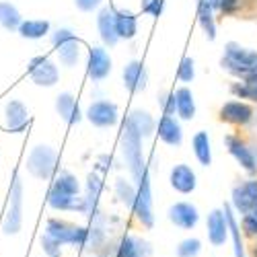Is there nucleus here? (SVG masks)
Here are the masks:
<instances>
[{"label":"nucleus","instance_id":"f257e3e1","mask_svg":"<svg viewBox=\"0 0 257 257\" xmlns=\"http://www.w3.org/2000/svg\"><path fill=\"white\" fill-rule=\"evenodd\" d=\"M220 68L234 76L239 82L257 80V50L245 48L237 41H228L222 50Z\"/></svg>","mask_w":257,"mask_h":257},{"label":"nucleus","instance_id":"f03ea898","mask_svg":"<svg viewBox=\"0 0 257 257\" xmlns=\"http://www.w3.org/2000/svg\"><path fill=\"white\" fill-rule=\"evenodd\" d=\"M121 155H123L127 171H130L132 181L138 183L142 179V175L148 171V165L142 155V136L138 134V130L130 123L127 117H125L123 130H121Z\"/></svg>","mask_w":257,"mask_h":257},{"label":"nucleus","instance_id":"7ed1b4c3","mask_svg":"<svg viewBox=\"0 0 257 257\" xmlns=\"http://www.w3.org/2000/svg\"><path fill=\"white\" fill-rule=\"evenodd\" d=\"M46 234L60 245H74V247H87L91 239V230L87 226H78L60 218H50L46 222Z\"/></svg>","mask_w":257,"mask_h":257},{"label":"nucleus","instance_id":"20e7f679","mask_svg":"<svg viewBox=\"0 0 257 257\" xmlns=\"http://www.w3.org/2000/svg\"><path fill=\"white\" fill-rule=\"evenodd\" d=\"M134 216L144 228L155 226V210H153V189H151V173L142 175V179L136 183V200H134Z\"/></svg>","mask_w":257,"mask_h":257},{"label":"nucleus","instance_id":"39448f33","mask_svg":"<svg viewBox=\"0 0 257 257\" xmlns=\"http://www.w3.org/2000/svg\"><path fill=\"white\" fill-rule=\"evenodd\" d=\"M58 165V153L52 146H35L29 159H27V169L29 173L37 179H50Z\"/></svg>","mask_w":257,"mask_h":257},{"label":"nucleus","instance_id":"423d86ee","mask_svg":"<svg viewBox=\"0 0 257 257\" xmlns=\"http://www.w3.org/2000/svg\"><path fill=\"white\" fill-rule=\"evenodd\" d=\"M52 39H54L56 54L62 62V66L74 68L80 60V41L76 39V35L70 29H58Z\"/></svg>","mask_w":257,"mask_h":257},{"label":"nucleus","instance_id":"0eeeda50","mask_svg":"<svg viewBox=\"0 0 257 257\" xmlns=\"http://www.w3.org/2000/svg\"><path fill=\"white\" fill-rule=\"evenodd\" d=\"M84 117L95 127H113L119 121V107L109 99H99L87 107Z\"/></svg>","mask_w":257,"mask_h":257},{"label":"nucleus","instance_id":"6e6552de","mask_svg":"<svg viewBox=\"0 0 257 257\" xmlns=\"http://www.w3.org/2000/svg\"><path fill=\"white\" fill-rule=\"evenodd\" d=\"M230 208L234 212H239L241 216L243 214L257 212V179H247L232 187Z\"/></svg>","mask_w":257,"mask_h":257},{"label":"nucleus","instance_id":"1a4fd4ad","mask_svg":"<svg viewBox=\"0 0 257 257\" xmlns=\"http://www.w3.org/2000/svg\"><path fill=\"white\" fill-rule=\"evenodd\" d=\"M11 202H9V210L5 216V232L7 234H17L23 224V185H21L19 177H15V183L11 187Z\"/></svg>","mask_w":257,"mask_h":257},{"label":"nucleus","instance_id":"9d476101","mask_svg":"<svg viewBox=\"0 0 257 257\" xmlns=\"http://www.w3.org/2000/svg\"><path fill=\"white\" fill-rule=\"evenodd\" d=\"M224 146L228 155L239 163L241 169H245L249 175L257 173V159L253 155V151L249 148V144L245 140H241V136H234V134H226L224 136Z\"/></svg>","mask_w":257,"mask_h":257},{"label":"nucleus","instance_id":"9b49d317","mask_svg":"<svg viewBox=\"0 0 257 257\" xmlns=\"http://www.w3.org/2000/svg\"><path fill=\"white\" fill-rule=\"evenodd\" d=\"M29 78L37 84V87H54L60 80V70L58 66L46 56H37L29 62Z\"/></svg>","mask_w":257,"mask_h":257},{"label":"nucleus","instance_id":"f8f14e48","mask_svg":"<svg viewBox=\"0 0 257 257\" xmlns=\"http://www.w3.org/2000/svg\"><path fill=\"white\" fill-rule=\"evenodd\" d=\"M167 218L171 224H175L181 230H191L200 222V210L191 202H175L173 206H169Z\"/></svg>","mask_w":257,"mask_h":257},{"label":"nucleus","instance_id":"ddd939ff","mask_svg":"<svg viewBox=\"0 0 257 257\" xmlns=\"http://www.w3.org/2000/svg\"><path fill=\"white\" fill-rule=\"evenodd\" d=\"M206 232H208V241L212 247H222L226 243V239L230 237V230H228V220H226L224 208H212L208 212Z\"/></svg>","mask_w":257,"mask_h":257},{"label":"nucleus","instance_id":"4468645a","mask_svg":"<svg viewBox=\"0 0 257 257\" xmlns=\"http://www.w3.org/2000/svg\"><path fill=\"white\" fill-rule=\"evenodd\" d=\"M111 74V56L103 46H93L87 58V76L93 82H101Z\"/></svg>","mask_w":257,"mask_h":257},{"label":"nucleus","instance_id":"2eb2a0df","mask_svg":"<svg viewBox=\"0 0 257 257\" xmlns=\"http://www.w3.org/2000/svg\"><path fill=\"white\" fill-rule=\"evenodd\" d=\"M169 183L171 187H173L177 194H194L196 187H198V175H196V171L191 169L189 165L185 163H179L175 165L173 169H171V173H169Z\"/></svg>","mask_w":257,"mask_h":257},{"label":"nucleus","instance_id":"dca6fc26","mask_svg":"<svg viewBox=\"0 0 257 257\" xmlns=\"http://www.w3.org/2000/svg\"><path fill=\"white\" fill-rule=\"evenodd\" d=\"M253 115H255L253 107L245 101H226L218 111L220 121L232 123V125H247L253 119Z\"/></svg>","mask_w":257,"mask_h":257},{"label":"nucleus","instance_id":"f3484780","mask_svg":"<svg viewBox=\"0 0 257 257\" xmlns=\"http://www.w3.org/2000/svg\"><path fill=\"white\" fill-rule=\"evenodd\" d=\"M121 78H123V87L130 93H142L148 84V72L146 66L140 60H130L121 70Z\"/></svg>","mask_w":257,"mask_h":257},{"label":"nucleus","instance_id":"a211bd4d","mask_svg":"<svg viewBox=\"0 0 257 257\" xmlns=\"http://www.w3.org/2000/svg\"><path fill=\"white\" fill-rule=\"evenodd\" d=\"M157 136L167 146H173V148L181 146L183 144V127H181L179 119L175 115L163 113L161 119H159V123H157Z\"/></svg>","mask_w":257,"mask_h":257},{"label":"nucleus","instance_id":"6ab92c4d","mask_svg":"<svg viewBox=\"0 0 257 257\" xmlns=\"http://www.w3.org/2000/svg\"><path fill=\"white\" fill-rule=\"evenodd\" d=\"M97 29L99 37L105 48H115L117 46V31H115V11L111 7H103L97 15Z\"/></svg>","mask_w":257,"mask_h":257},{"label":"nucleus","instance_id":"aec40b11","mask_svg":"<svg viewBox=\"0 0 257 257\" xmlns=\"http://www.w3.org/2000/svg\"><path fill=\"white\" fill-rule=\"evenodd\" d=\"M5 119H7V130L19 134V132H23L29 123V111L19 99H11L5 109Z\"/></svg>","mask_w":257,"mask_h":257},{"label":"nucleus","instance_id":"412c9836","mask_svg":"<svg viewBox=\"0 0 257 257\" xmlns=\"http://www.w3.org/2000/svg\"><path fill=\"white\" fill-rule=\"evenodd\" d=\"M56 111H58V115L66 121V123H70V125H74V123H78L80 119H82V113H80V109H78V101H76V97L72 95V93H60L58 97H56Z\"/></svg>","mask_w":257,"mask_h":257},{"label":"nucleus","instance_id":"4be33fe9","mask_svg":"<svg viewBox=\"0 0 257 257\" xmlns=\"http://www.w3.org/2000/svg\"><path fill=\"white\" fill-rule=\"evenodd\" d=\"M175 95V113L183 121H191L196 117V99L189 87H177L173 91Z\"/></svg>","mask_w":257,"mask_h":257},{"label":"nucleus","instance_id":"5701e85b","mask_svg":"<svg viewBox=\"0 0 257 257\" xmlns=\"http://www.w3.org/2000/svg\"><path fill=\"white\" fill-rule=\"evenodd\" d=\"M115 31L119 39L130 41L138 35V17L132 11H115Z\"/></svg>","mask_w":257,"mask_h":257},{"label":"nucleus","instance_id":"b1692460","mask_svg":"<svg viewBox=\"0 0 257 257\" xmlns=\"http://www.w3.org/2000/svg\"><path fill=\"white\" fill-rule=\"evenodd\" d=\"M151 255V245L146 241L134 237V234H125L119 241L115 257H148Z\"/></svg>","mask_w":257,"mask_h":257},{"label":"nucleus","instance_id":"393cba45","mask_svg":"<svg viewBox=\"0 0 257 257\" xmlns=\"http://www.w3.org/2000/svg\"><path fill=\"white\" fill-rule=\"evenodd\" d=\"M191 151H194V157L202 167L212 165V142H210V134L206 130L196 132V136L191 138Z\"/></svg>","mask_w":257,"mask_h":257},{"label":"nucleus","instance_id":"a878e982","mask_svg":"<svg viewBox=\"0 0 257 257\" xmlns=\"http://www.w3.org/2000/svg\"><path fill=\"white\" fill-rule=\"evenodd\" d=\"M48 204L54 210L60 212H87V206H84V198L80 196H60V194H48Z\"/></svg>","mask_w":257,"mask_h":257},{"label":"nucleus","instance_id":"bb28decb","mask_svg":"<svg viewBox=\"0 0 257 257\" xmlns=\"http://www.w3.org/2000/svg\"><path fill=\"white\" fill-rule=\"evenodd\" d=\"M198 23L208 41L216 39V21H214V9L208 0H198Z\"/></svg>","mask_w":257,"mask_h":257},{"label":"nucleus","instance_id":"cd10ccee","mask_svg":"<svg viewBox=\"0 0 257 257\" xmlns=\"http://www.w3.org/2000/svg\"><path fill=\"white\" fill-rule=\"evenodd\" d=\"M127 119H130V123L136 127L142 138H148V136L157 134V121L146 109H134L130 115H127Z\"/></svg>","mask_w":257,"mask_h":257},{"label":"nucleus","instance_id":"c85d7f7f","mask_svg":"<svg viewBox=\"0 0 257 257\" xmlns=\"http://www.w3.org/2000/svg\"><path fill=\"white\" fill-rule=\"evenodd\" d=\"M224 212H226L228 230H230V239H232V253H234V257H247L245 243H243V232H241V226H239L237 218H234V214H232L230 204L224 206Z\"/></svg>","mask_w":257,"mask_h":257},{"label":"nucleus","instance_id":"c756f323","mask_svg":"<svg viewBox=\"0 0 257 257\" xmlns=\"http://www.w3.org/2000/svg\"><path fill=\"white\" fill-rule=\"evenodd\" d=\"M50 191L52 194H60V196H78L80 185H78V179L70 173V171H62V173L54 179Z\"/></svg>","mask_w":257,"mask_h":257},{"label":"nucleus","instance_id":"7c9ffc66","mask_svg":"<svg viewBox=\"0 0 257 257\" xmlns=\"http://www.w3.org/2000/svg\"><path fill=\"white\" fill-rule=\"evenodd\" d=\"M19 33L25 39H41V37H46L50 33V21H44V19L23 21L21 27H19Z\"/></svg>","mask_w":257,"mask_h":257},{"label":"nucleus","instance_id":"2f4dec72","mask_svg":"<svg viewBox=\"0 0 257 257\" xmlns=\"http://www.w3.org/2000/svg\"><path fill=\"white\" fill-rule=\"evenodd\" d=\"M101 191H103V179H101L97 173H91L89 179H87V198H84V206H87V212H84V214L93 216Z\"/></svg>","mask_w":257,"mask_h":257},{"label":"nucleus","instance_id":"473e14b6","mask_svg":"<svg viewBox=\"0 0 257 257\" xmlns=\"http://www.w3.org/2000/svg\"><path fill=\"white\" fill-rule=\"evenodd\" d=\"M21 23L23 21H21V13L17 11V7L11 3H0V25L13 31V29H19Z\"/></svg>","mask_w":257,"mask_h":257},{"label":"nucleus","instance_id":"72a5a7b5","mask_svg":"<svg viewBox=\"0 0 257 257\" xmlns=\"http://www.w3.org/2000/svg\"><path fill=\"white\" fill-rule=\"evenodd\" d=\"M115 194L119 198V202L125 206V208H134V200H136V183L127 181L123 177H117L115 179Z\"/></svg>","mask_w":257,"mask_h":257},{"label":"nucleus","instance_id":"f704fd0d","mask_svg":"<svg viewBox=\"0 0 257 257\" xmlns=\"http://www.w3.org/2000/svg\"><path fill=\"white\" fill-rule=\"evenodd\" d=\"M230 93L237 99H247L257 103V80L253 82H234L230 84Z\"/></svg>","mask_w":257,"mask_h":257},{"label":"nucleus","instance_id":"c9c22d12","mask_svg":"<svg viewBox=\"0 0 257 257\" xmlns=\"http://www.w3.org/2000/svg\"><path fill=\"white\" fill-rule=\"evenodd\" d=\"M202 253V241L196 237H187L177 245V257H198Z\"/></svg>","mask_w":257,"mask_h":257},{"label":"nucleus","instance_id":"e433bc0d","mask_svg":"<svg viewBox=\"0 0 257 257\" xmlns=\"http://www.w3.org/2000/svg\"><path fill=\"white\" fill-rule=\"evenodd\" d=\"M177 78L181 82H185V84L194 82V78H196V62H194V58H191V56L181 58L179 68H177Z\"/></svg>","mask_w":257,"mask_h":257},{"label":"nucleus","instance_id":"4c0bfd02","mask_svg":"<svg viewBox=\"0 0 257 257\" xmlns=\"http://www.w3.org/2000/svg\"><path fill=\"white\" fill-rule=\"evenodd\" d=\"M241 232H243V237L257 239V212L243 214L241 216Z\"/></svg>","mask_w":257,"mask_h":257},{"label":"nucleus","instance_id":"58836bf2","mask_svg":"<svg viewBox=\"0 0 257 257\" xmlns=\"http://www.w3.org/2000/svg\"><path fill=\"white\" fill-rule=\"evenodd\" d=\"M165 9V0H140V11L153 19H159Z\"/></svg>","mask_w":257,"mask_h":257},{"label":"nucleus","instance_id":"ea45409f","mask_svg":"<svg viewBox=\"0 0 257 257\" xmlns=\"http://www.w3.org/2000/svg\"><path fill=\"white\" fill-rule=\"evenodd\" d=\"M159 105H161L163 113H167V115H175V95H173V91L161 93V95H159Z\"/></svg>","mask_w":257,"mask_h":257},{"label":"nucleus","instance_id":"a19ab883","mask_svg":"<svg viewBox=\"0 0 257 257\" xmlns=\"http://www.w3.org/2000/svg\"><path fill=\"white\" fill-rule=\"evenodd\" d=\"M41 245H44V251L48 253V257H60V243H56L54 239H50L48 234L41 237Z\"/></svg>","mask_w":257,"mask_h":257},{"label":"nucleus","instance_id":"79ce46f5","mask_svg":"<svg viewBox=\"0 0 257 257\" xmlns=\"http://www.w3.org/2000/svg\"><path fill=\"white\" fill-rule=\"evenodd\" d=\"M74 5L82 13H93L101 7V0H74Z\"/></svg>","mask_w":257,"mask_h":257},{"label":"nucleus","instance_id":"37998d69","mask_svg":"<svg viewBox=\"0 0 257 257\" xmlns=\"http://www.w3.org/2000/svg\"><path fill=\"white\" fill-rule=\"evenodd\" d=\"M208 3H210V7H212L214 11H218V9H220V3H222V0H208Z\"/></svg>","mask_w":257,"mask_h":257},{"label":"nucleus","instance_id":"c03bdc74","mask_svg":"<svg viewBox=\"0 0 257 257\" xmlns=\"http://www.w3.org/2000/svg\"><path fill=\"white\" fill-rule=\"evenodd\" d=\"M251 255H253V257H257V243L253 245V249H251Z\"/></svg>","mask_w":257,"mask_h":257}]
</instances>
